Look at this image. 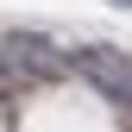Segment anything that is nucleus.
<instances>
[{
	"instance_id": "20e7f679",
	"label": "nucleus",
	"mask_w": 132,
	"mask_h": 132,
	"mask_svg": "<svg viewBox=\"0 0 132 132\" xmlns=\"http://www.w3.org/2000/svg\"><path fill=\"white\" fill-rule=\"evenodd\" d=\"M113 6H132V0H113Z\"/></svg>"
},
{
	"instance_id": "f257e3e1",
	"label": "nucleus",
	"mask_w": 132,
	"mask_h": 132,
	"mask_svg": "<svg viewBox=\"0 0 132 132\" xmlns=\"http://www.w3.org/2000/svg\"><path fill=\"white\" fill-rule=\"evenodd\" d=\"M69 69H82V82L101 88L107 101L132 107V57H120L113 44H82V51H69Z\"/></svg>"
},
{
	"instance_id": "7ed1b4c3",
	"label": "nucleus",
	"mask_w": 132,
	"mask_h": 132,
	"mask_svg": "<svg viewBox=\"0 0 132 132\" xmlns=\"http://www.w3.org/2000/svg\"><path fill=\"white\" fill-rule=\"evenodd\" d=\"M0 82H13V76H6V63H0Z\"/></svg>"
},
{
	"instance_id": "f03ea898",
	"label": "nucleus",
	"mask_w": 132,
	"mask_h": 132,
	"mask_svg": "<svg viewBox=\"0 0 132 132\" xmlns=\"http://www.w3.org/2000/svg\"><path fill=\"white\" fill-rule=\"evenodd\" d=\"M0 63H6V76H31V82H57L63 76V57L51 38H38V31H6L0 38Z\"/></svg>"
}]
</instances>
